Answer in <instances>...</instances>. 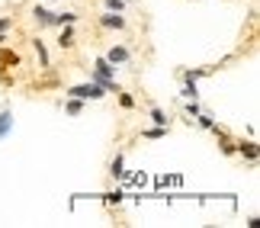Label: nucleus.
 <instances>
[{
    "label": "nucleus",
    "instance_id": "obj_2",
    "mask_svg": "<svg viewBox=\"0 0 260 228\" xmlns=\"http://www.w3.org/2000/svg\"><path fill=\"white\" fill-rule=\"evenodd\" d=\"M29 16H32V23H36L39 29H52V16H55V10H48V4L36 0V7L29 10Z\"/></svg>",
    "mask_w": 260,
    "mask_h": 228
},
{
    "label": "nucleus",
    "instance_id": "obj_24",
    "mask_svg": "<svg viewBox=\"0 0 260 228\" xmlns=\"http://www.w3.org/2000/svg\"><path fill=\"white\" fill-rule=\"evenodd\" d=\"M42 4H58V0H42Z\"/></svg>",
    "mask_w": 260,
    "mask_h": 228
},
{
    "label": "nucleus",
    "instance_id": "obj_14",
    "mask_svg": "<svg viewBox=\"0 0 260 228\" xmlns=\"http://www.w3.org/2000/svg\"><path fill=\"white\" fill-rule=\"evenodd\" d=\"M64 113H68V116H81V113H84V100H77V96H68V93H64Z\"/></svg>",
    "mask_w": 260,
    "mask_h": 228
},
{
    "label": "nucleus",
    "instance_id": "obj_19",
    "mask_svg": "<svg viewBox=\"0 0 260 228\" xmlns=\"http://www.w3.org/2000/svg\"><path fill=\"white\" fill-rule=\"evenodd\" d=\"M183 113L189 116V122H193V116L203 113V106H199V100H186V103H183Z\"/></svg>",
    "mask_w": 260,
    "mask_h": 228
},
{
    "label": "nucleus",
    "instance_id": "obj_3",
    "mask_svg": "<svg viewBox=\"0 0 260 228\" xmlns=\"http://www.w3.org/2000/svg\"><path fill=\"white\" fill-rule=\"evenodd\" d=\"M235 148H238V154L247 161V167H257V154H260V145H257V138H241V142H235Z\"/></svg>",
    "mask_w": 260,
    "mask_h": 228
},
{
    "label": "nucleus",
    "instance_id": "obj_1",
    "mask_svg": "<svg viewBox=\"0 0 260 228\" xmlns=\"http://www.w3.org/2000/svg\"><path fill=\"white\" fill-rule=\"evenodd\" d=\"M68 96H77V100H103V96H106V90H103V87H100L96 81H84V84H74V87H68V90H64Z\"/></svg>",
    "mask_w": 260,
    "mask_h": 228
},
{
    "label": "nucleus",
    "instance_id": "obj_5",
    "mask_svg": "<svg viewBox=\"0 0 260 228\" xmlns=\"http://www.w3.org/2000/svg\"><path fill=\"white\" fill-rule=\"evenodd\" d=\"M103 58H106V61H109V64H116V68H122V64H128V61H132V52H128V48H125V45H113V48H109V52H106Z\"/></svg>",
    "mask_w": 260,
    "mask_h": 228
},
{
    "label": "nucleus",
    "instance_id": "obj_8",
    "mask_svg": "<svg viewBox=\"0 0 260 228\" xmlns=\"http://www.w3.org/2000/svg\"><path fill=\"white\" fill-rule=\"evenodd\" d=\"M29 45H32V52H36V58H39V68H42V71H48V68H52V55H48L45 42H42V39L36 36V39H32Z\"/></svg>",
    "mask_w": 260,
    "mask_h": 228
},
{
    "label": "nucleus",
    "instance_id": "obj_20",
    "mask_svg": "<svg viewBox=\"0 0 260 228\" xmlns=\"http://www.w3.org/2000/svg\"><path fill=\"white\" fill-rule=\"evenodd\" d=\"M106 10H113V13H125V0H103Z\"/></svg>",
    "mask_w": 260,
    "mask_h": 228
},
{
    "label": "nucleus",
    "instance_id": "obj_23",
    "mask_svg": "<svg viewBox=\"0 0 260 228\" xmlns=\"http://www.w3.org/2000/svg\"><path fill=\"white\" fill-rule=\"evenodd\" d=\"M0 84H4V87H13V74H10V71H0Z\"/></svg>",
    "mask_w": 260,
    "mask_h": 228
},
{
    "label": "nucleus",
    "instance_id": "obj_13",
    "mask_svg": "<svg viewBox=\"0 0 260 228\" xmlns=\"http://www.w3.org/2000/svg\"><path fill=\"white\" fill-rule=\"evenodd\" d=\"M167 132H171V125H151V128H142V138L157 142V138H167Z\"/></svg>",
    "mask_w": 260,
    "mask_h": 228
},
{
    "label": "nucleus",
    "instance_id": "obj_22",
    "mask_svg": "<svg viewBox=\"0 0 260 228\" xmlns=\"http://www.w3.org/2000/svg\"><path fill=\"white\" fill-rule=\"evenodd\" d=\"M0 32H13V16H0Z\"/></svg>",
    "mask_w": 260,
    "mask_h": 228
},
{
    "label": "nucleus",
    "instance_id": "obj_10",
    "mask_svg": "<svg viewBox=\"0 0 260 228\" xmlns=\"http://www.w3.org/2000/svg\"><path fill=\"white\" fill-rule=\"evenodd\" d=\"M61 26H77V13H74V10H64V13L52 16V29H61Z\"/></svg>",
    "mask_w": 260,
    "mask_h": 228
},
{
    "label": "nucleus",
    "instance_id": "obj_21",
    "mask_svg": "<svg viewBox=\"0 0 260 228\" xmlns=\"http://www.w3.org/2000/svg\"><path fill=\"white\" fill-rule=\"evenodd\" d=\"M122 203V190H113V193H106V206H119Z\"/></svg>",
    "mask_w": 260,
    "mask_h": 228
},
{
    "label": "nucleus",
    "instance_id": "obj_15",
    "mask_svg": "<svg viewBox=\"0 0 260 228\" xmlns=\"http://www.w3.org/2000/svg\"><path fill=\"white\" fill-rule=\"evenodd\" d=\"M180 96H183V100H199V84H196V81H183V87H180Z\"/></svg>",
    "mask_w": 260,
    "mask_h": 228
},
{
    "label": "nucleus",
    "instance_id": "obj_6",
    "mask_svg": "<svg viewBox=\"0 0 260 228\" xmlns=\"http://www.w3.org/2000/svg\"><path fill=\"white\" fill-rule=\"evenodd\" d=\"M100 26H103V29H116V32H122V29L128 26V19H125L122 13H113V10H106V13L100 16Z\"/></svg>",
    "mask_w": 260,
    "mask_h": 228
},
{
    "label": "nucleus",
    "instance_id": "obj_4",
    "mask_svg": "<svg viewBox=\"0 0 260 228\" xmlns=\"http://www.w3.org/2000/svg\"><path fill=\"white\" fill-rule=\"evenodd\" d=\"M106 77H116V64H109L103 55H96V61H93V71H90V81H106Z\"/></svg>",
    "mask_w": 260,
    "mask_h": 228
},
{
    "label": "nucleus",
    "instance_id": "obj_16",
    "mask_svg": "<svg viewBox=\"0 0 260 228\" xmlns=\"http://www.w3.org/2000/svg\"><path fill=\"white\" fill-rule=\"evenodd\" d=\"M193 122H196L199 128H206V132H209V128H212V125H215V116L203 110V113H199V116H193Z\"/></svg>",
    "mask_w": 260,
    "mask_h": 228
},
{
    "label": "nucleus",
    "instance_id": "obj_11",
    "mask_svg": "<svg viewBox=\"0 0 260 228\" xmlns=\"http://www.w3.org/2000/svg\"><path fill=\"white\" fill-rule=\"evenodd\" d=\"M58 48H61V52H71L74 48V26H61V32H58Z\"/></svg>",
    "mask_w": 260,
    "mask_h": 228
},
{
    "label": "nucleus",
    "instance_id": "obj_18",
    "mask_svg": "<svg viewBox=\"0 0 260 228\" xmlns=\"http://www.w3.org/2000/svg\"><path fill=\"white\" fill-rule=\"evenodd\" d=\"M116 100H119V106H122V110H135V96H132V93L119 90V93H116Z\"/></svg>",
    "mask_w": 260,
    "mask_h": 228
},
{
    "label": "nucleus",
    "instance_id": "obj_12",
    "mask_svg": "<svg viewBox=\"0 0 260 228\" xmlns=\"http://www.w3.org/2000/svg\"><path fill=\"white\" fill-rule=\"evenodd\" d=\"M109 177H113V180H125V157L122 154H116L113 161H109Z\"/></svg>",
    "mask_w": 260,
    "mask_h": 228
},
{
    "label": "nucleus",
    "instance_id": "obj_17",
    "mask_svg": "<svg viewBox=\"0 0 260 228\" xmlns=\"http://www.w3.org/2000/svg\"><path fill=\"white\" fill-rule=\"evenodd\" d=\"M148 116H151L154 125H171V119H167V113L161 110V106H151V113H148Z\"/></svg>",
    "mask_w": 260,
    "mask_h": 228
},
{
    "label": "nucleus",
    "instance_id": "obj_7",
    "mask_svg": "<svg viewBox=\"0 0 260 228\" xmlns=\"http://www.w3.org/2000/svg\"><path fill=\"white\" fill-rule=\"evenodd\" d=\"M19 64H23L19 52H13V48H4V45H0V71H16Z\"/></svg>",
    "mask_w": 260,
    "mask_h": 228
},
{
    "label": "nucleus",
    "instance_id": "obj_9",
    "mask_svg": "<svg viewBox=\"0 0 260 228\" xmlns=\"http://www.w3.org/2000/svg\"><path fill=\"white\" fill-rule=\"evenodd\" d=\"M10 132H13V106H4V110H0V142H4Z\"/></svg>",
    "mask_w": 260,
    "mask_h": 228
}]
</instances>
